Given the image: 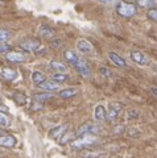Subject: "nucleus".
Returning a JSON list of instances; mask_svg holds the SVG:
<instances>
[{
  "label": "nucleus",
  "instance_id": "26",
  "mask_svg": "<svg viewBox=\"0 0 157 158\" xmlns=\"http://www.w3.org/2000/svg\"><path fill=\"white\" fill-rule=\"evenodd\" d=\"M11 38V32L7 29H0V42H6Z\"/></svg>",
  "mask_w": 157,
  "mask_h": 158
},
{
  "label": "nucleus",
  "instance_id": "21",
  "mask_svg": "<svg viewBox=\"0 0 157 158\" xmlns=\"http://www.w3.org/2000/svg\"><path fill=\"white\" fill-rule=\"evenodd\" d=\"M136 4L140 8H153L157 6V0H136Z\"/></svg>",
  "mask_w": 157,
  "mask_h": 158
},
{
  "label": "nucleus",
  "instance_id": "3",
  "mask_svg": "<svg viewBox=\"0 0 157 158\" xmlns=\"http://www.w3.org/2000/svg\"><path fill=\"white\" fill-rule=\"evenodd\" d=\"M116 11L120 16H123V17H132V16L136 15L137 9H136L135 4L128 3V2H120L116 7Z\"/></svg>",
  "mask_w": 157,
  "mask_h": 158
},
{
  "label": "nucleus",
  "instance_id": "22",
  "mask_svg": "<svg viewBox=\"0 0 157 158\" xmlns=\"http://www.w3.org/2000/svg\"><path fill=\"white\" fill-rule=\"evenodd\" d=\"M53 95H52V92H40V94H34V96L33 99L36 102H41L44 103L45 100H48V99H50Z\"/></svg>",
  "mask_w": 157,
  "mask_h": 158
},
{
  "label": "nucleus",
  "instance_id": "12",
  "mask_svg": "<svg viewBox=\"0 0 157 158\" xmlns=\"http://www.w3.org/2000/svg\"><path fill=\"white\" fill-rule=\"evenodd\" d=\"M38 87L48 92H54L57 90H60V83H57L54 81H45V82H42L41 85H38Z\"/></svg>",
  "mask_w": 157,
  "mask_h": 158
},
{
  "label": "nucleus",
  "instance_id": "33",
  "mask_svg": "<svg viewBox=\"0 0 157 158\" xmlns=\"http://www.w3.org/2000/svg\"><path fill=\"white\" fill-rule=\"evenodd\" d=\"M98 2H100V3H104V4H112V3H115L116 0H98Z\"/></svg>",
  "mask_w": 157,
  "mask_h": 158
},
{
  "label": "nucleus",
  "instance_id": "27",
  "mask_svg": "<svg viewBox=\"0 0 157 158\" xmlns=\"http://www.w3.org/2000/svg\"><path fill=\"white\" fill-rule=\"evenodd\" d=\"M12 98L15 99V100H16V103H17L19 106H24V104L27 103V98L24 96L23 94H16V95H13Z\"/></svg>",
  "mask_w": 157,
  "mask_h": 158
},
{
  "label": "nucleus",
  "instance_id": "4",
  "mask_svg": "<svg viewBox=\"0 0 157 158\" xmlns=\"http://www.w3.org/2000/svg\"><path fill=\"white\" fill-rule=\"evenodd\" d=\"M77 49L82 54H85V56H94L95 54L94 46L91 45L90 41H87V40H85V38H81V40L77 41Z\"/></svg>",
  "mask_w": 157,
  "mask_h": 158
},
{
  "label": "nucleus",
  "instance_id": "30",
  "mask_svg": "<svg viewBox=\"0 0 157 158\" xmlns=\"http://www.w3.org/2000/svg\"><path fill=\"white\" fill-rule=\"evenodd\" d=\"M11 52V45L6 42H0V53H8Z\"/></svg>",
  "mask_w": 157,
  "mask_h": 158
},
{
  "label": "nucleus",
  "instance_id": "5",
  "mask_svg": "<svg viewBox=\"0 0 157 158\" xmlns=\"http://www.w3.org/2000/svg\"><path fill=\"white\" fill-rule=\"evenodd\" d=\"M74 67H75V70H77L78 73H79L82 77H85V78L90 77V74H91V69H90V66H89V63H87L83 58H81V57H79V59L77 61V63L74 65Z\"/></svg>",
  "mask_w": 157,
  "mask_h": 158
},
{
  "label": "nucleus",
  "instance_id": "11",
  "mask_svg": "<svg viewBox=\"0 0 157 158\" xmlns=\"http://www.w3.org/2000/svg\"><path fill=\"white\" fill-rule=\"evenodd\" d=\"M106 116H107V111H106L104 106L98 104L95 107V110H94V118H95V121H98V123L104 121L106 120Z\"/></svg>",
  "mask_w": 157,
  "mask_h": 158
},
{
  "label": "nucleus",
  "instance_id": "24",
  "mask_svg": "<svg viewBox=\"0 0 157 158\" xmlns=\"http://www.w3.org/2000/svg\"><path fill=\"white\" fill-rule=\"evenodd\" d=\"M40 33L42 34V36H45V37H53L54 36V29H52L50 27H48V25H41L40 27Z\"/></svg>",
  "mask_w": 157,
  "mask_h": 158
},
{
  "label": "nucleus",
  "instance_id": "17",
  "mask_svg": "<svg viewBox=\"0 0 157 158\" xmlns=\"http://www.w3.org/2000/svg\"><path fill=\"white\" fill-rule=\"evenodd\" d=\"M78 92H79L78 88H63V90L60 91V96L62 99H70V98H74Z\"/></svg>",
  "mask_w": 157,
  "mask_h": 158
},
{
  "label": "nucleus",
  "instance_id": "28",
  "mask_svg": "<svg viewBox=\"0 0 157 158\" xmlns=\"http://www.w3.org/2000/svg\"><path fill=\"white\" fill-rule=\"evenodd\" d=\"M148 19L153 20V21H157V7H153V8H149L148 13H146Z\"/></svg>",
  "mask_w": 157,
  "mask_h": 158
},
{
  "label": "nucleus",
  "instance_id": "31",
  "mask_svg": "<svg viewBox=\"0 0 157 158\" xmlns=\"http://www.w3.org/2000/svg\"><path fill=\"white\" fill-rule=\"evenodd\" d=\"M99 71H100V74H102L103 77H111V74H112V73L108 70V69H106V67H100Z\"/></svg>",
  "mask_w": 157,
  "mask_h": 158
},
{
  "label": "nucleus",
  "instance_id": "25",
  "mask_svg": "<svg viewBox=\"0 0 157 158\" xmlns=\"http://www.w3.org/2000/svg\"><path fill=\"white\" fill-rule=\"evenodd\" d=\"M69 79L67 74H61V73H57V74H53L52 75V81H54L57 83H62V82H66Z\"/></svg>",
  "mask_w": 157,
  "mask_h": 158
},
{
  "label": "nucleus",
  "instance_id": "32",
  "mask_svg": "<svg viewBox=\"0 0 157 158\" xmlns=\"http://www.w3.org/2000/svg\"><path fill=\"white\" fill-rule=\"evenodd\" d=\"M61 44H62L61 40H54V41H52V46H54V48H60V46H61Z\"/></svg>",
  "mask_w": 157,
  "mask_h": 158
},
{
  "label": "nucleus",
  "instance_id": "36",
  "mask_svg": "<svg viewBox=\"0 0 157 158\" xmlns=\"http://www.w3.org/2000/svg\"><path fill=\"white\" fill-rule=\"evenodd\" d=\"M0 4H3V2H2V0H0Z\"/></svg>",
  "mask_w": 157,
  "mask_h": 158
},
{
  "label": "nucleus",
  "instance_id": "35",
  "mask_svg": "<svg viewBox=\"0 0 157 158\" xmlns=\"http://www.w3.org/2000/svg\"><path fill=\"white\" fill-rule=\"evenodd\" d=\"M151 92H152V94H155V95L157 96V88H155V87H152V88H151Z\"/></svg>",
  "mask_w": 157,
  "mask_h": 158
},
{
  "label": "nucleus",
  "instance_id": "23",
  "mask_svg": "<svg viewBox=\"0 0 157 158\" xmlns=\"http://www.w3.org/2000/svg\"><path fill=\"white\" fill-rule=\"evenodd\" d=\"M0 125L4 127V128H8L11 125V117L8 116V113L0 112Z\"/></svg>",
  "mask_w": 157,
  "mask_h": 158
},
{
  "label": "nucleus",
  "instance_id": "14",
  "mask_svg": "<svg viewBox=\"0 0 157 158\" xmlns=\"http://www.w3.org/2000/svg\"><path fill=\"white\" fill-rule=\"evenodd\" d=\"M96 132V128L94 124H91V123H85V124H82L79 127V129L77 131V136H82L85 135V133H94L95 135Z\"/></svg>",
  "mask_w": 157,
  "mask_h": 158
},
{
  "label": "nucleus",
  "instance_id": "15",
  "mask_svg": "<svg viewBox=\"0 0 157 158\" xmlns=\"http://www.w3.org/2000/svg\"><path fill=\"white\" fill-rule=\"evenodd\" d=\"M0 75H2L4 79H7V81H13V79H16L17 73H16V70H13L11 67H2Z\"/></svg>",
  "mask_w": 157,
  "mask_h": 158
},
{
  "label": "nucleus",
  "instance_id": "29",
  "mask_svg": "<svg viewBox=\"0 0 157 158\" xmlns=\"http://www.w3.org/2000/svg\"><path fill=\"white\" fill-rule=\"evenodd\" d=\"M127 118H128V120H136V118H139V112L135 110L127 111Z\"/></svg>",
  "mask_w": 157,
  "mask_h": 158
},
{
  "label": "nucleus",
  "instance_id": "10",
  "mask_svg": "<svg viewBox=\"0 0 157 158\" xmlns=\"http://www.w3.org/2000/svg\"><path fill=\"white\" fill-rule=\"evenodd\" d=\"M6 58H7V61L11 63H21L25 61V56L20 52H8Z\"/></svg>",
  "mask_w": 157,
  "mask_h": 158
},
{
  "label": "nucleus",
  "instance_id": "2",
  "mask_svg": "<svg viewBox=\"0 0 157 158\" xmlns=\"http://www.w3.org/2000/svg\"><path fill=\"white\" fill-rule=\"evenodd\" d=\"M121 112H123V104L119 102H112L108 104V108H107V116L106 120H108L111 123L116 121L117 118L120 117Z\"/></svg>",
  "mask_w": 157,
  "mask_h": 158
},
{
  "label": "nucleus",
  "instance_id": "19",
  "mask_svg": "<svg viewBox=\"0 0 157 158\" xmlns=\"http://www.w3.org/2000/svg\"><path fill=\"white\" fill-rule=\"evenodd\" d=\"M65 59H66L69 63H70V65L74 66L75 63H77V61L79 59V57H78V54H77L75 52H73V50H66V52H65Z\"/></svg>",
  "mask_w": 157,
  "mask_h": 158
},
{
  "label": "nucleus",
  "instance_id": "7",
  "mask_svg": "<svg viewBox=\"0 0 157 158\" xmlns=\"http://www.w3.org/2000/svg\"><path fill=\"white\" fill-rule=\"evenodd\" d=\"M41 46V42H40V40H37V38H32V40H27V41H24L20 48L23 49V50H25V52H29V53H32V52H37L38 50V48Z\"/></svg>",
  "mask_w": 157,
  "mask_h": 158
},
{
  "label": "nucleus",
  "instance_id": "34",
  "mask_svg": "<svg viewBox=\"0 0 157 158\" xmlns=\"http://www.w3.org/2000/svg\"><path fill=\"white\" fill-rule=\"evenodd\" d=\"M0 112H8V108L7 107H4V104H0Z\"/></svg>",
  "mask_w": 157,
  "mask_h": 158
},
{
  "label": "nucleus",
  "instance_id": "16",
  "mask_svg": "<svg viewBox=\"0 0 157 158\" xmlns=\"http://www.w3.org/2000/svg\"><path fill=\"white\" fill-rule=\"evenodd\" d=\"M77 136V132H74V131H71V129H69L65 135H63L60 140H58V144H61V145H65V144H67V142H71L73 140H75V137Z\"/></svg>",
  "mask_w": 157,
  "mask_h": 158
},
{
  "label": "nucleus",
  "instance_id": "18",
  "mask_svg": "<svg viewBox=\"0 0 157 158\" xmlns=\"http://www.w3.org/2000/svg\"><path fill=\"white\" fill-rule=\"evenodd\" d=\"M50 67L53 70H56L57 73H61V74H66L67 73V66L65 63H62L60 61H52L50 62Z\"/></svg>",
  "mask_w": 157,
  "mask_h": 158
},
{
  "label": "nucleus",
  "instance_id": "20",
  "mask_svg": "<svg viewBox=\"0 0 157 158\" xmlns=\"http://www.w3.org/2000/svg\"><path fill=\"white\" fill-rule=\"evenodd\" d=\"M32 81L34 85H41L42 82H45L46 81V77H45V74H42L41 71H33L32 73Z\"/></svg>",
  "mask_w": 157,
  "mask_h": 158
},
{
  "label": "nucleus",
  "instance_id": "13",
  "mask_svg": "<svg viewBox=\"0 0 157 158\" xmlns=\"http://www.w3.org/2000/svg\"><path fill=\"white\" fill-rule=\"evenodd\" d=\"M108 58H110V61L114 63L115 66H117V67H125L127 66V63H125L124 59L121 58L119 54H116L115 52H110L108 53Z\"/></svg>",
  "mask_w": 157,
  "mask_h": 158
},
{
  "label": "nucleus",
  "instance_id": "8",
  "mask_svg": "<svg viewBox=\"0 0 157 158\" xmlns=\"http://www.w3.org/2000/svg\"><path fill=\"white\" fill-rule=\"evenodd\" d=\"M16 144H17V140H16V137L12 135H6V136L0 137V146H3V148L11 149V148L16 146Z\"/></svg>",
  "mask_w": 157,
  "mask_h": 158
},
{
  "label": "nucleus",
  "instance_id": "6",
  "mask_svg": "<svg viewBox=\"0 0 157 158\" xmlns=\"http://www.w3.org/2000/svg\"><path fill=\"white\" fill-rule=\"evenodd\" d=\"M131 59L135 63H137V65H140V66H148L149 65L148 57H146L145 54L143 52H140V50H134L131 53Z\"/></svg>",
  "mask_w": 157,
  "mask_h": 158
},
{
  "label": "nucleus",
  "instance_id": "9",
  "mask_svg": "<svg viewBox=\"0 0 157 158\" xmlns=\"http://www.w3.org/2000/svg\"><path fill=\"white\" fill-rule=\"evenodd\" d=\"M70 129L69 128V125H60V127H56L53 128V129L50 131V133H49V136H50V138H54V140H60V138L65 135V133Z\"/></svg>",
  "mask_w": 157,
  "mask_h": 158
},
{
  "label": "nucleus",
  "instance_id": "1",
  "mask_svg": "<svg viewBox=\"0 0 157 158\" xmlns=\"http://www.w3.org/2000/svg\"><path fill=\"white\" fill-rule=\"evenodd\" d=\"M98 142V136L94 135V133H85L82 136H78L75 140H73L70 142L71 149L79 150V149H86L91 145H94Z\"/></svg>",
  "mask_w": 157,
  "mask_h": 158
}]
</instances>
